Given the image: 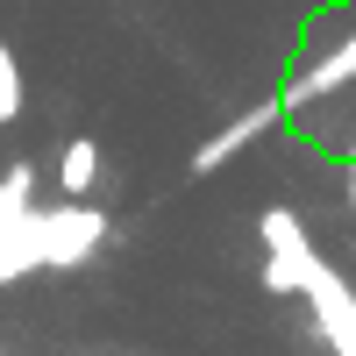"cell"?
Here are the masks:
<instances>
[{
  "instance_id": "cell-4",
  "label": "cell",
  "mask_w": 356,
  "mask_h": 356,
  "mask_svg": "<svg viewBox=\"0 0 356 356\" xmlns=\"http://www.w3.org/2000/svg\"><path fill=\"white\" fill-rule=\"evenodd\" d=\"M349 79H356V36H349V43H335L328 57H321V65H307L300 79H292V86H285V107H314V100L342 93Z\"/></svg>"
},
{
  "instance_id": "cell-6",
  "label": "cell",
  "mask_w": 356,
  "mask_h": 356,
  "mask_svg": "<svg viewBox=\"0 0 356 356\" xmlns=\"http://www.w3.org/2000/svg\"><path fill=\"white\" fill-rule=\"evenodd\" d=\"M29 193H36V171L29 164H15V171H0V228H8L22 207H29Z\"/></svg>"
},
{
  "instance_id": "cell-2",
  "label": "cell",
  "mask_w": 356,
  "mask_h": 356,
  "mask_svg": "<svg viewBox=\"0 0 356 356\" xmlns=\"http://www.w3.org/2000/svg\"><path fill=\"white\" fill-rule=\"evenodd\" d=\"M314 243H307V228L300 214H285V207H264V285L271 292H300L307 271H314Z\"/></svg>"
},
{
  "instance_id": "cell-5",
  "label": "cell",
  "mask_w": 356,
  "mask_h": 356,
  "mask_svg": "<svg viewBox=\"0 0 356 356\" xmlns=\"http://www.w3.org/2000/svg\"><path fill=\"white\" fill-rule=\"evenodd\" d=\"M93 178H100V143L93 136H72L65 157H57V186H65V200H86Z\"/></svg>"
},
{
  "instance_id": "cell-8",
  "label": "cell",
  "mask_w": 356,
  "mask_h": 356,
  "mask_svg": "<svg viewBox=\"0 0 356 356\" xmlns=\"http://www.w3.org/2000/svg\"><path fill=\"white\" fill-rule=\"evenodd\" d=\"M29 271H36V264H29L22 235H15V228H0V285H8V278H29Z\"/></svg>"
},
{
  "instance_id": "cell-7",
  "label": "cell",
  "mask_w": 356,
  "mask_h": 356,
  "mask_svg": "<svg viewBox=\"0 0 356 356\" xmlns=\"http://www.w3.org/2000/svg\"><path fill=\"white\" fill-rule=\"evenodd\" d=\"M22 114V72H15V50L0 43V122H15Z\"/></svg>"
},
{
  "instance_id": "cell-3",
  "label": "cell",
  "mask_w": 356,
  "mask_h": 356,
  "mask_svg": "<svg viewBox=\"0 0 356 356\" xmlns=\"http://www.w3.org/2000/svg\"><path fill=\"white\" fill-rule=\"evenodd\" d=\"M278 114H285V100H257L250 114H235V122H228V129H214V136H207V143H200V150H193V171L207 178V171H221L228 157H243V150H250V143H257L264 129H271V122H278Z\"/></svg>"
},
{
  "instance_id": "cell-9",
  "label": "cell",
  "mask_w": 356,
  "mask_h": 356,
  "mask_svg": "<svg viewBox=\"0 0 356 356\" xmlns=\"http://www.w3.org/2000/svg\"><path fill=\"white\" fill-rule=\"evenodd\" d=\"M342 193H349V207H356V164H349V171H342Z\"/></svg>"
},
{
  "instance_id": "cell-10",
  "label": "cell",
  "mask_w": 356,
  "mask_h": 356,
  "mask_svg": "<svg viewBox=\"0 0 356 356\" xmlns=\"http://www.w3.org/2000/svg\"><path fill=\"white\" fill-rule=\"evenodd\" d=\"M349 164H356V143H349Z\"/></svg>"
},
{
  "instance_id": "cell-1",
  "label": "cell",
  "mask_w": 356,
  "mask_h": 356,
  "mask_svg": "<svg viewBox=\"0 0 356 356\" xmlns=\"http://www.w3.org/2000/svg\"><path fill=\"white\" fill-rule=\"evenodd\" d=\"M8 228L22 235V250L36 257V271H72V264H86V257L107 243V214H100L93 200H65L57 214H36V207H22Z\"/></svg>"
}]
</instances>
